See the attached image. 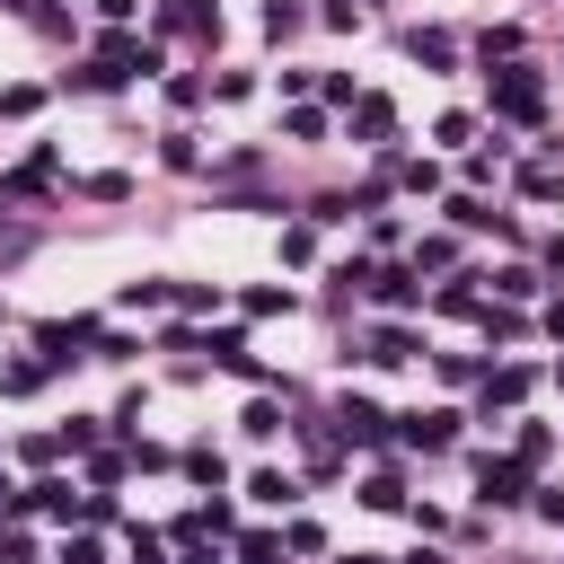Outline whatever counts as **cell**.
I'll return each instance as SVG.
<instances>
[{
    "mask_svg": "<svg viewBox=\"0 0 564 564\" xmlns=\"http://www.w3.org/2000/svg\"><path fill=\"white\" fill-rule=\"evenodd\" d=\"M485 502H520V467H485Z\"/></svg>",
    "mask_w": 564,
    "mask_h": 564,
    "instance_id": "cell-1",
    "label": "cell"
}]
</instances>
